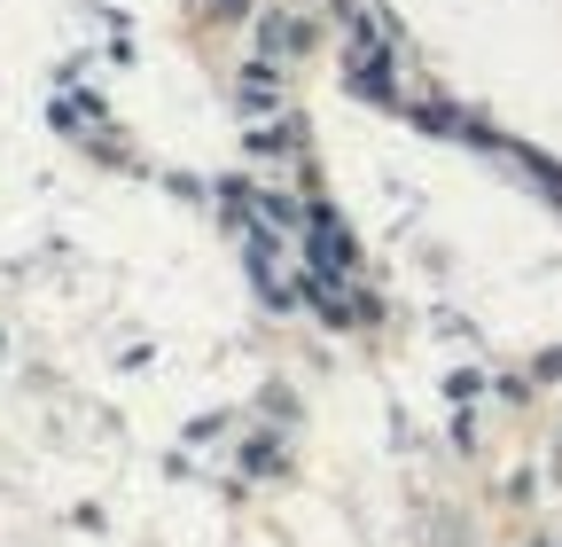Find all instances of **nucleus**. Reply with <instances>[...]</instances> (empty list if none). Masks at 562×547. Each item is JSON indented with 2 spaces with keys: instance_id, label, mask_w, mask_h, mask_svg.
Masks as SVG:
<instances>
[{
  "instance_id": "nucleus-1",
  "label": "nucleus",
  "mask_w": 562,
  "mask_h": 547,
  "mask_svg": "<svg viewBox=\"0 0 562 547\" xmlns=\"http://www.w3.org/2000/svg\"><path fill=\"white\" fill-rule=\"evenodd\" d=\"M266 47H273V55H297V47H305V24H290V16H273V24H266Z\"/></svg>"
}]
</instances>
